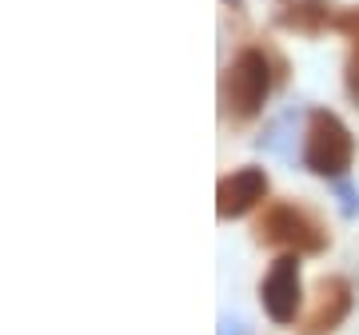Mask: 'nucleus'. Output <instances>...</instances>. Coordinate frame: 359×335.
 Segmentation results:
<instances>
[{
    "label": "nucleus",
    "instance_id": "nucleus-4",
    "mask_svg": "<svg viewBox=\"0 0 359 335\" xmlns=\"http://www.w3.org/2000/svg\"><path fill=\"white\" fill-rule=\"evenodd\" d=\"M259 299H264V311H268L276 323H295L299 315V303H304V287H299V256L287 252L271 264V271L259 284Z\"/></svg>",
    "mask_w": 359,
    "mask_h": 335
},
{
    "label": "nucleus",
    "instance_id": "nucleus-5",
    "mask_svg": "<svg viewBox=\"0 0 359 335\" xmlns=\"http://www.w3.org/2000/svg\"><path fill=\"white\" fill-rule=\"evenodd\" d=\"M351 311V284L344 275H323L311 296V311L299 323V335H332Z\"/></svg>",
    "mask_w": 359,
    "mask_h": 335
},
{
    "label": "nucleus",
    "instance_id": "nucleus-3",
    "mask_svg": "<svg viewBox=\"0 0 359 335\" xmlns=\"http://www.w3.org/2000/svg\"><path fill=\"white\" fill-rule=\"evenodd\" d=\"M304 164L316 176L339 180L347 168L355 164V140L347 124L327 108H311L308 112V136H304Z\"/></svg>",
    "mask_w": 359,
    "mask_h": 335
},
{
    "label": "nucleus",
    "instance_id": "nucleus-8",
    "mask_svg": "<svg viewBox=\"0 0 359 335\" xmlns=\"http://www.w3.org/2000/svg\"><path fill=\"white\" fill-rule=\"evenodd\" d=\"M335 28H339V32H344V36L355 44V52H351V56H359V8H347V13H339V16H335Z\"/></svg>",
    "mask_w": 359,
    "mask_h": 335
},
{
    "label": "nucleus",
    "instance_id": "nucleus-1",
    "mask_svg": "<svg viewBox=\"0 0 359 335\" xmlns=\"http://www.w3.org/2000/svg\"><path fill=\"white\" fill-rule=\"evenodd\" d=\"M271 92V60L264 48H240L219 76V104L231 120H252Z\"/></svg>",
    "mask_w": 359,
    "mask_h": 335
},
{
    "label": "nucleus",
    "instance_id": "nucleus-2",
    "mask_svg": "<svg viewBox=\"0 0 359 335\" xmlns=\"http://www.w3.org/2000/svg\"><path fill=\"white\" fill-rule=\"evenodd\" d=\"M256 240L271 247H287L295 256H320L327 247V232L320 219L308 207L287 204V200H276L264 207V216L256 219Z\"/></svg>",
    "mask_w": 359,
    "mask_h": 335
},
{
    "label": "nucleus",
    "instance_id": "nucleus-7",
    "mask_svg": "<svg viewBox=\"0 0 359 335\" xmlns=\"http://www.w3.org/2000/svg\"><path fill=\"white\" fill-rule=\"evenodd\" d=\"M280 25L295 28V32H320V28L335 25V16L327 0H287L280 13Z\"/></svg>",
    "mask_w": 359,
    "mask_h": 335
},
{
    "label": "nucleus",
    "instance_id": "nucleus-6",
    "mask_svg": "<svg viewBox=\"0 0 359 335\" xmlns=\"http://www.w3.org/2000/svg\"><path fill=\"white\" fill-rule=\"evenodd\" d=\"M264 196H268V176H264V168H240V172H231V176L219 180L216 212H219V219H240L256 204H264Z\"/></svg>",
    "mask_w": 359,
    "mask_h": 335
}]
</instances>
